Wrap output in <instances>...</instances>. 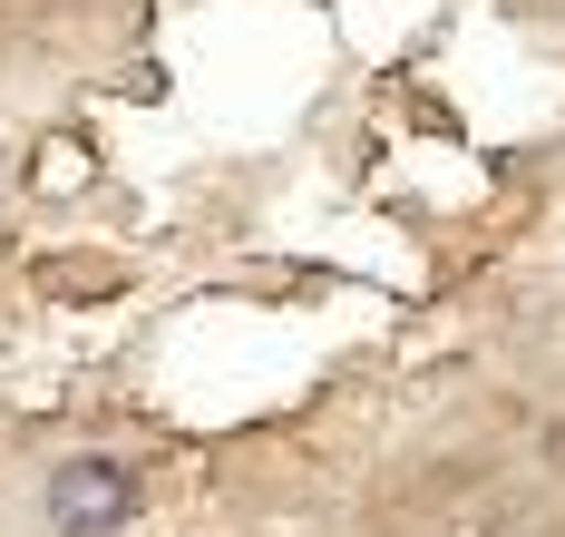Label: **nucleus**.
<instances>
[{"label": "nucleus", "instance_id": "obj_1", "mask_svg": "<svg viewBox=\"0 0 565 537\" xmlns=\"http://www.w3.org/2000/svg\"><path fill=\"white\" fill-rule=\"evenodd\" d=\"M127 508H137V470H117V460H68L50 478L58 537H108V528H127Z\"/></svg>", "mask_w": 565, "mask_h": 537}]
</instances>
